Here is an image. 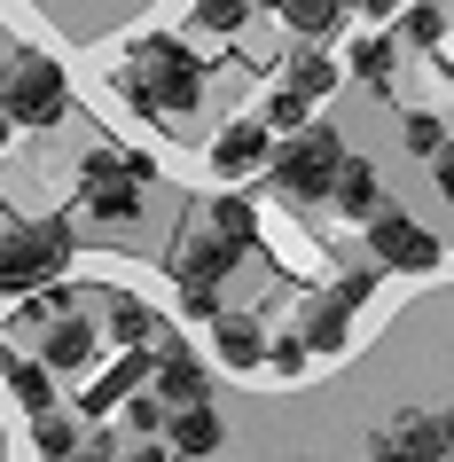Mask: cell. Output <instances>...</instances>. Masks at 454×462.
Here are the masks:
<instances>
[{
    "label": "cell",
    "instance_id": "cell-27",
    "mask_svg": "<svg viewBox=\"0 0 454 462\" xmlns=\"http://www.w3.org/2000/svg\"><path fill=\"white\" fill-rule=\"evenodd\" d=\"M306 337H266V368H274V376H306Z\"/></svg>",
    "mask_w": 454,
    "mask_h": 462
},
{
    "label": "cell",
    "instance_id": "cell-8",
    "mask_svg": "<svg viewBox=\"0 0 454 462\" xmlns=\"http://www.w3.org/2000/svg\"><path fill=\"white\" fill-rule=\"evenodd\" d=\"M439 455H447L439 415H415V408H400V415L376 431V447H368V462H439Z\"/></svg>",
    "mask_w": 454,
    "mask_h": 462
},
{
    "label": "cell",
    "instance_id": "cell-2",
    "mask_svg": "<svg viewBox=\"0 0 454 462\" xmlns=\"http://www.w3.org/2000/svg\"><path fill=\"white\" fill-rule=\"evenodd\" d=\"M71 267V227L63 219H32V227H0V291H48Z\"/></svg>",
    "mask_w": 454,
    "mask_h": 462
},
{
    "label": "cell",
    "instance_id": "cell-7",
    "mask_svg": "<svg viewBox=\"0 0 454 462\" xmlns=\"http://www.w3.org/2000/svg\"><path fill=\"white\" fill-rule=\"evenodd\" d=\"M236 259H243V251L219 244L212 227H189V236L172 244V282H181V291H219V282L236 274Z\"/></svg>",
    "mask_w": 454,
    "mask_h": 462
},
{
    "label": "cell",
    "instance_id": "cell-16",
    "mask_svg": "<svg viewBox=\"0 0 454 462\" xmlns=\"http://www.w3.org/2000/svg\"><path fill=\"white\" fill-rule=\"evenodd\" d=\"M306 353H345V337H353V314L337 306V298H321V306H306Z\"/></svg>",
    "mask_w": 454,
    "mask_h": 462
},
{
    "label": "cell",
    "instance_id": "cell-12",
    "mask_svg": "<svg viewBox=\"0 0 454 462\" xmlns=\"http://www.w3.org/2000/svg\"><path fill=\"white\" fill-rule=\"evenodd\" d=\"M337 212H353V219H376L384 212V189H376V165L368 157H345V172H337Z\"/></svg>",
    "mask_w": 454,
    "mask_h": 462
},
{
    "label": "cell",
    "instance_id": "cell-6",
    "mask_svg": "<svg viewBox=\"0 0 454 462\" xmlns=\"http://www.w3.org/2000/svg\"><path fill=\"white\" fill-rule=\"evenodd\" d=\"M368 251H376V267H392V274H431L439 267V236H431L415 212H400V204H384V212L368 219Z\"/></svg>",
    "mask_w": 454,
    "mask_h": 462
},
{
    "label": "cell",
    "instance_id": "cell-19",
    "mask_svg": "<svg viewBox=\"0 0 454 462\" xmlns=\"http://www.w3.org/2000/svg\"><path fill=\"white\" fill-rule=\"evenodd\" d=\"M353 79H368V87H392V71H400V48L392 40H353Z\"/></svg>",
    "mask_w": 454,
    "mask_h": 462
},
{
    "label": "cell",
    "instance_id": "cell-31",
    "mask_svg": "<svg viewBox=\"0 0 454 462\" xmlns=\"http://www.w3.org/2000/svg\"><path fill=\"white\" fill-rule=\"evenodd\" d=\"M125 423H134V431H157V423H165V408H157V400H125Z\"/></svg>",
    "mask_w": 454,
    "mask_h": 462
},
{
    "label": "cell",
    "instance_id": "cell-24",
    "mask_svg": "<svg viewBox=\"0 0 454 462\" xmlns=\"http://www.w3.org/2000/svg\"><path fill=\"white\" fill-rule=\"evenodd\" d=\"M306 110H313V102L306 95H290V87H283V95H274V102H266V134H306Z\"/></svg>",
    "mask_w": 454,
    "mask_h": 462
},
{
    "label": "cell",
    "instance_id": "cell-37",
    "mask_svg": "<svg viewBox=\"0 0 454 462\" xmlns=\"http://www.w3.org/2000/svg\"><path fill=\"white\" fill-rule=\"evenodd\" d=\"M447 79H454V55H447Z\"/></svg>",
    "mask_w": 454,
    "mask_h": 462
},
{
    "label": "cell",
    "instance_id": "cell-17",
    "mask_svg": "<svg viewBox=\"0 0 454 462\" xmlns=\"http://www.w3.org/2000/svg\"><path fill=\"white\" fill-rule=\"evenodd\" d=\"M204 227H212L219 244H236V251H251V244H259V212H251L243 196H219V204H212V219H204Z\"/></svg>",
    "mask_w": 454,
    "mask_h": 462
},
{
    "label": "cell",
    "instance_id": "cell-23",
    "mask_svg": "<svg viewBox=\"0 0 454 462\" xmlns=\"http://www.w3.org/2000/svg\"><path fill=\"white\" fill-rule=\"evenodd\" d=\"M110 329H118L125 345H165L157 314H149V306H134V298H118V306H110Z\"/></svg>",
    "mask_w": 454,
    "mask_h": 462
},
{
    "label": "cell",
    "instance_id": "cell-26",
    "mask_svg": "<svg viewBox=\"0 0 454 462\" xmlns=\"http://www.w3.org/2000/svg\"><path fill=\"white\" fill-rule=\"evenodd\" d=\"M400 134H407V149H415V157H439V149H447V125L431 118V110H415V118H407Z\"/></svg>",
    "mask_w": 454,
    "mask_h": 462
},
{
    "label": "cell",
    "instance_id": "cell-1",
    "mask_svg": "<svg viewBox=\"0 0 454 462\" xmlns=\"http://www.w3.org/2000/svg\"><path fill=\"white\" fill-rule=\"evenodd\" d=\"M125 95L142 102V110H157V118H181L204 95V71H196V55L181 40H142L134 63H125Z\"/></svg>",
    "mask_w": 454,
    "mask_h": 462
},
{
    "label": "cell",
    "instance_id": "cell-25",
    "mask_svg": "<svg viewBox=\"0 0 454 462\" xmlns=\"http://www.w3.org/2000/svg\"><path fill=\"white\" fill-rule=\"evenodd\" d=\"M243 16H251V0H196V24L219 32V40H227V32H243Z\"/></svg>",
    "mask_w": 454,
    "mask_h": 462
},
{
    "label": "cell",
    "instance_id": "cell-9",
    "mask_svg": "<svg viewBox=\"0 0 454 462\" xmlns=\"http://www.w3.org/2000/svg\"><path fill=\"white\" fill-rule=\"evenodd\" d=\"M204 384H212V376H204V361H196V353H181V345H165V353H157V408H204Z\"/></svg>",
    "mask_w": 454,
    "mask_h": 462
},
{
    "label": "cell",
    "instance_id": "cell-32",
    "mask_svg": "<svg viewBox=\"0 0 454 462\" xmlns=\"http://www.w3.org/2000/svg\"><path fill=\"white\" fill-rule=\"evenodd\" d=\"M431 180H439V189H447V196H454V142H447V149H439V157H431Z\"/></svg>",
    "mask_w": 454,
    "mask_h": 462
},
{
    "label": "cell",
    "instance_id": "cell-14",
    "mask_svg": "<svg viewBox=\"0 0 454 462\" xmlns=\"http://www.w3.org/2000/svg\"><path fill=\"white\" fill-rule=\"evenodd\" d=\"M219 361L227 368H266V329L259 321H243V314H219Z\"/></svg>",
    "mask_w": 454,
    "mask_h": 462
},
{
    "label": "cell",
    "instance_id": "cell-29",
    "mask_svg": "<svg viewBox=\"0 0 454 462\" xmlns=\"http://www.w3.org/2000/svg\"><path fill=\"white\" fill-rule=\"evenodd\" d=\"M439 24H447L439 8H407V16H400V32H407V40H423V48H439Z\"/></svg>",
    "mask_w": 454,
    "mask_h": 462
},
{
    "label": "cell",
    "instance_id": "cell-33",
    "mask_svg": "<svg viewBox=\"0 0 454 462\" xmlns=\"http://www.w3.org/2000/svg\"><path fill=\"white\" fill-rule=\"evenodd\" d=\"M345 8H368V16H400V0H345Z\"/></svg>",
    "mask_w": 454,
    "mask_h": 462
},
{
    "label": "cell",
    "instance_id": "cell-5",
    "mask_svg": "<svg viewBox=\"0 0 454 462\" xmlns=\"http://www.w3.org/2000/svg\"><path fill=\"white\" fill-rule=\"evenodd\" d=\"M79 180H87V212L110 219V227H125V219H142L149 157H118V149H95V157L79 165Z\"/></svg>",
    "mask_w": 454,
    "mask_h": 462
},
{
    "label": "cell",
    "instance_id": "cell-36",
    "mask_svg": "<svg viewBox=\"0 0 454 462\" xmlns=\"http://www.w3.org/2000/svg\"><path fill=\"white\" fill-rule=\"evenodd\" d=\"M251 8H283V0H251Z\"/></svg>",
    "mask_w": 454,
    "mask_h": 462
},
{
    "label": "cell",
    "instance_id": "cell-34",
    "mask_svg": "<svg viewBox=\"0 0 454 462\" xmlns=\"http://www.w3.org/2000/svg\"><path fill=\"white\" fill-rule=\"evenodd\" d=\"M110 462H165V447H134V455H110Z\"/></svg>",
    "mask_w": 454,
    "mask_h": 462
},
{
    "label": "cell",
    "instance_id": "cell-3",
    "mask_svg": "<svg viewBox=\"0 0 454 462\" xmlns=\"http://www.w3.org/2000/svg\"><path fill=\"white\" fill-rule=\"evenodd\" d=\"M63 110H71V87H63V71H55L48 55H8V71H0V118L8 125H63Z\"/></svg>",
    "mask_w": 454,
    "mask_h": 462
},
{
    "label": "cell",
    "instance_id": "cell-10",
    "mask_svg": "<svg viewBox=\"0 0 454 462\" xmlns=\"http://www.w3.org/2000/svg\"><path fill=\"white\" fill-rule=\"evenodd\" d=\"M266 157H274V134H266L259 118H236V125H227V134L212 142V165L227 172V180H243V172H259Z\"/></svg>",
    "mask_w": 454,
    "mask_h": 462
},
{
    "label": "cell",
    "instance_id": "cell-30",
    "mask_svg": "<svg viewBox=\"0 0 454 462\" xmlns=\"http://www.w3.org/2000/svg\"><path fill=\"white\" fill-rule=\"evenodd\" d=\"M181 306H189V321H219V291H181Z\"/></svg>",
    "mask_w": 454,
    "mask_h": 462
},
{
    "label": "cell",
    "instance_id": "cell-18",
    "mask_svg": "<svg viewBox=\"0 0 454 462\" xmlns=\"http://www.w3.org/2000/svg\"><path fill=\"white\" fill-rule=\"evenodd\" d=\"M283 16H290L298 40H329L337 16H345V0H283Z\"/></svg>",
    "mask_w": 454,
    "mask_h": 462
},
{
    "label": "cell",
    "instance_id": "cell-35",
    "mask_svg": "<svg viewBox=\"0 0 454 462\" xmlns=\"http://www.w3.org/2000/svg\"><path fill=\"white\" fill-rule=\"evenodd\" d=\"M8 134H16V125H8V118H0V149H8Z\"/></svg>",
    "mask_w": 454,
    "mask_h": 462
},
{
    "label": "cell",
    "instance_id": "cell-15",
    "mask_svg": "<svg viewBox=\"0 0 454 462\" xmlns=\"http://www.w3.org/2000/svg\"><path fill=\"white\" fill-rule=\"evenodd\" d=\"M0 376H8V392H16V400H24L32 415H48L55 408V376L40 361H24V353H8V361H0Z\"/></svg>",
    "mask_w": 454,
    "mask_h": 462
},
{
    "label": "cell",
    "instance_id": "cell-4",
    "mask_svg": "<svg viewBox=\"0 0 454 462\" xmlns=\"http://www.w3.org/2000/svg\"><path fill=\"white\" fill-rule=\"evenodd\" d=\"M266 165H274V180H283L298 204H321V196L337 189V172H345V142H337V125H306V134H290Z\"/></svg>",
    "mask_w": 454,
    "mask_h": 462
},
{
    "label": "cell",
    "instance_id": "cell-21",
    "mask_svg": "<svg viewBox=\"0 0 454 462\" xmlns=\"http://www.w3.org/2000/svg\"><path fill=\"white\" fill-rule=\"evenodd\" d=\"M329 87H337V63H329V55H321V48H306V55H298V63H290V95L321 102V95H329Z\"/></svg>",
    "mask_w": 454,
    "mask_h": 462
},
{
    "label": "cell",
    "instance_id": "cell-22",
    "mask_svg": "<svg viewBox=\"0 0 454 462\" xmlns=\"http://www.w3.org/2000/svg\"><path fill=\"white\" fill-rule=\"evenodd\" d=\"M149 361H157V353H125V361H118V368H110V376L95 384V400H87V408H110V400H125V392H134V384L149 376Z\"/></svg>",
    "mask_w": 454,
    "mask_h": 462
},
{
    "label": "cell",
    "instance_id": "cell-11",
    "mask_svg": "<svg viewBox=\"0 0 454 462\" xmlns=\"http://www.w3.org/2000/svg\"><path fill=\"white\" fill-rule=\"evenodd\" d=\"M165 431H172V455L204 462V455H219L227 423H219V415H212V400H204V408H172V415H165Z\"/></svg>",
    "mask_w": 454,
    "mask_h": 462
},
{
    "label": "cell",
    "instance_id": "cell-28",
    "mask_svg": "<svg viewBox=\"0 0 454 462\" xmlns=\"http://www.w3.org/2000/svg\"><path fill=\"white\" fill-rule=\"evenodd\" d=\"M368 291H376V267H353V274H337V282H329V298L345 306V314H353V306H360Z\"/></svg>",
    "mask_w": 454,
    "mask_h": 462
},
{
    "label": "cell",
    "instance_id": "cell-13",
    "mask_svg": "<svg viewBox=\"0 0 454 462\" xmlns=\"http://www.w3.org/2000/svg\"><path fill=\"white\" fill-rule=\"evenodd\" d=\"M87 361H95V321L63 314L48 329V345H40V368H87Z\"/></svg>",
    "mask_w": 454,
    "mask_h": 462
},
{
    "label": "cell",
    "instance_id": "cell-20",
    "mask_svg": "<svg viewBox=\"0 0 454 462\" xmlns=\"http://www.w3.org/2000/svg\"><path fill=\"white\" fill-rule=\"evenodd\" d=\"M32 439H40V455H48V462H71V455H79V423H71L63 408L32 415Z\"/></svg>",
    "mask_w": 454,
    "mask_h": 462
}]
</instances>
